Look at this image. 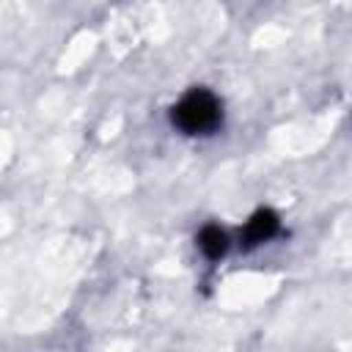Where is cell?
Segmentation results:
<instances>
[{
	"label": "cell",
	"instance_id": "6da1fadb",
	"mask_svg": "<svg viewBox=\"0 0 352 352\" xmlns=\"http://www.w3.org/2000/svg\"><path fill=\"white\" fill-rule=\"evenodd\" d=\"M168 121L176 132L187 138H209L223 129L226 121L223 99L206 85H192L170 104Z\"/></svg>",
	"mask_w": 352,
	"mask_h": 352
},
{
	"label": "cell",
	"instance_id": "3957f363",
	"mask_svg": "<svg viewBox=\"0 0 352 352\" xmlns=\"http://www.w3.org/2000/svg\"><path fill=\"white\" fill-rule=\"evenodd\" d=\"M195 248L201 250V256L206 261H220L226 258V253L231 250V236L223 226L217 223H206L201 226V231L195 234Z\"/></svg>",
	"mask_w": 352,
	"mask_h": 352
},
{
	"label": "cell",
	"instance_id": "7a4b0ae2",
	"mask_svg": "<svg viewBox=\"0 0 352 352\" xmlns=\"http://www.w3.org/2000/svg\"><path fill=\"white\" fill-rule=\"evenodd\" d=\"M278 234H280V217H278V212L270 209V206H261V209H256L245 220V226L239 228L236 242H239L242 250H256V248L272 242Z\"/></svg>",
	"mask_w": 352,
	"mask_h": 352
}]
</instances>
